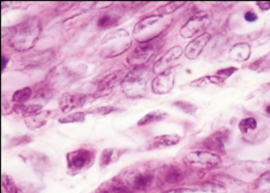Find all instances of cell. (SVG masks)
<instances>
[{"instance_id": "33", "label": "cell", "mask_w": 270, "mask_h": 193, "mask_svg": "<svg viewBox=\"0 0 270 193\" xmlns=\"http://www.w3.org/2000/svg\"><path fill=\"white\" fill-rule=\"evenodd\" d=\"M258 186L260 188H264L266 187V191L270 190V173L268 175H265L260 178Z\"/></svg>"}, {"instance_id": "5", "label": "cell", "mask_w": 270, "mask_h": 193, "mask_svg": "<svg viewBox=\"0 0 270 193\" xmlns=\"http://www.w3.org/2000/svg\"><path fill=\"white\" fill-rule=\"evenodd\" d=\"M155 52V48L152 43H142L129 55L127 61L132 66L142 65L149 61Z\"/></svg>"}, {"instance_id": "3", "label": "cell", "mask_w": 270, "mask_h": 193, "mask_svg": "<svg viewBox=\"0 0 270 193\" xmlns=\"http://www.w3.org/2000/svg\"><path fill=\"white\" fill-rule=\"evenodd\" d=\"M148 80L146 69L137 68L130 71L122 81L124 93L129 97L141 96L146 91Z\"/></svg>"}, {"instance_id": "6", "label": "cell", "mask_w": 270, "mask_h": 193, "mask_svg": "<svg viewBox=\"0 0 270 193\" xmlns=\"http://www.w3.org/2000/svg\"><path fill=\"white\" fill-rule=\"evenodd\" d=\"M207 14L204 12H200L191 18L180 30V33L183 37L191 38L201 31L203 30L207 21Z\"/></svg>"}, {"instance_id": "20", "label": "cell", "mask_w": 270, "mask_h": 193, "mask_svg": "<svg viewBox=\"0 0 270 193\" xmlns=\"http://www.w3.org/2000/svg\"><path fill=\"white\" fill-rule=\"evenodd\" d=\"M32 95V90L30 87L18 90L14 92L12 100L13 102L18 104H23L30 99Z\"/></svg>"}, {"instance_id": "7", "label": "cell", "mask_w": 270, "mask_h": 193, "mask_svg": "<svg viewBox=\"0 0 270 193\" xmlns=\"http://www.w3.org/2000/svg\"><path fill=\"white\" fill-rule=\"evenodd\" d=\"M175 74L172 68L158 74L153 80L152 88L154 93L166 94L172 90L175 85Z\"/></svg>"}, {"instance_id": "13", "label": "cell", "mask_w": 270, "mask_h": 193, "mask_svg": "<svg viewBox=\"0 0 270 193\" xmlns=\"http://www.w3.org/2000/svg\"><path fill=\"white\" fill-rule=\"evenodd\" d=\"M56 114V110H43L25 117V123L28 129L35 130L45 126L48 121L54 118Z\"/></svg>"}, {"instance_id": "23", "label": "cell", "mask_w": 270, "mask_h": 193, "mask_svg": "<svg viewBox=\"0 0 270 193\" xmlns=\"http://www.w3.org/2000/svg\"><path fill=\"white\" fill-rule=\"evenodd\" d=\"M33 141L32 138L28 136V135H24V136L14 137L7 142L6 145V148H12L21 146H25Z\"/></svg>"}, {"instance_id": "18", "label": "cell", "mask_w": 270, "mask_h": 193, "mask_svg": "<svg viewBox=\"0 0 270 193\" xmlns=\"http://www.w3.org/2000/svg\"><path fill=\"white\" fill-rule=\"evenodd\" d=\"M42 105L41 104H29L16 103L13 105L12 110L13 112L17 114H20L25 116L36 114L42 109Z\"/></svg>"}, {"instance_id": "24", "label": "cell", "mask_w": 270, "mask_h": 193, "mask_svg": "<svg viewBox=\"0 0 270 193\" xmlns=\"http://www.w3.org/2000/svg\"><path fill=\"white\" fill-rule=\"evenodd\" d=\"M186 2L183 1H174L170 2L167 4L160 6L157 8V12L159 14L163 15V14H169L175 12L178 8L182 7Z\"/></svg>"}, {"instance_id": "9", "label": "cell", "mask_w": 270, "mask_h": 193, "mask_svg": "<svg viewBox=\"0 0 270 193\" xmlns=\"http://www.w3.org/2000/svg\"><path fill=\"white\" fill-rule=\"evenodd\" d=\"M87 96L81 94L65 93L59 100L61 110L64 113H68L76 109L81 108L85 104Z\"/></svg>"}, {"instance_id": "36", "label": "cell", "mask_w": 270, "mask_h": 193, "mask_svg": "<svg viewBox=\"0 0 270 193\" xmlns=\"http://www.w3.org/2000/svg\"><path fill=\"white\" fill-rule=\"evenodd\" d=\"M257 5L263 10H268L270 9V1H258Z\"/></svg>"}, {"instance_id": "19", "label": "cell", "mask_w": 270, "mask_h": 193, "mask_svg": "<svg viewBox=\"0 0 270 193\" xmlns=\"http://www.w3.org/2000/svg\"><path fill=\"white\" fill-rule=\"evenodd\" d=\"M2 193H18V188L13 178L5 173H2L1 177Z\"/></svg>"}, {"instance_id": "2", "label": "cell", "mask_w": 270, "mask_h": 193, "mask_svg": "<svg viewBox=\"0 0 270 193\" xmlns=\"http://www.w3.org/2000/svg\"><path fill=\"white\" fill-rule=\"evenodd\" d=\"M95 160V153L90 149L81 148L67 154V172L72 177L88 170Z\"/></svg>"}, {"instance_id": "27", "label": "cell", "mask_w": 270, "mask_h": 193, "mask_svg": "<svg viewBox=\"0 0 270 193\" xmlns=\"http://www.w3.org/2000/svg\"><path fill=\"white\" fill-rule=\"evenodd\" d=\"M257 127L256 120L253 118H249L240 121L239 124V128L241 132L247 133L249 129H255Z\"/></svg>"}, {"instance_id": "8", "label": "cell", "mask_w": 270, "mask_h": 193, "mask_svg": "<svg viewBox=\"0 0 270 193\" xmlns=\"http://www.w3.org/2000/svg\"><path fill=\"white\" fill-rule=\"evenodd\" d=\"M183 52L182 48L180 46L171 48L154 64L153 66L154 73L159 74L171 68L172 64L180 59Z\"/></svg>"}, {"instance_id": "21", "label": "cell", "mask_w": 270, "mask_h": 193, "mask_svg": "<svg viewBox=\"0 0 270 193\" xmlns=\"http://www.w3.org/2000/svg\"><path fill=\"white\" fill-rule=\"evenodd\" d=\"M224 81L218 75L206 76L192 81L191 85L193 87H201L209 84H219Z\"/></svg>"}, {"instance_id": "14", "label": "cell", "mask_w": 270, "mask_h": 193, "mask_svg": "<svg viewBox=\"0 0 270 193\" xmlns=\"http://www.w3.org/2000/svg\"><path fill=\"white\" fill-rule=\"evenodd\" d=\"M180 137L176 134L163 135L153 138L149 145V147L153 149L174 146L180 142Z\"/></svg>"}, {"instance_id": "22", "label": "cell", "mask_w": 270, "mask_h": 193, "mask_svg": "<svg viewBox=\"0 0 270 193\" xmlns=\"http://www.w3.org/2000/svg\"><path fill=\"white\" fill-rule=\"evenodd\" d=\"M86 114H87L86 112H75L66 116L65 117L60 118L59 122L64 124L74 123H83L85 121Z\"/></svg>"}, {"instance_id": "30", "label": "cell", "mask_w": 270, "mask_h": 193, "mask_svg": "<svg viewBox=\"0 0 270 193\" xmlns=\"http://www.w3.org/2000/svg\"><path fill=\"white\" fill-rule=\"evenodd\" d=\"M116 109V108L113 107V106H103V107L96 108L92 110H90L89 112H86V113L106 115L115 112Z\"/></svg>"}, {"instance_id": "10", "label": "cell", "mask_w": 270, "mask_h": 193, "mask_svg": "<svg viewBox=\"0 0 270 193\" xmlns=\"http://www.w3.org/2000/svg\"><path fill=\"white\" fill-rule=\"evenodd\" d=\"M123 75L122 70H117L104 77L99 82L98 89L93 94L94 97H102L112 93L115 85L123 78Z\"/></svg>"}, {"instance_id": "17", "label": "cell", "mask_w": 270, "mask_h": 193, "mask_svg": "<svg viewBox=\"0 0 270 193\" xmlns=\"http://www.w3.org/2000/svg\"><path fill=\"white\" fill-rule=\"evenodd\" d=\"M168 117V114L161 110L153 111L150 113L144 116V117L139 121L138 125L139 126H144L154 123L160 122V121L166 119Z\"/></svg>"}, {"instance_id": "1", "label": "cell", "mask_w": 270, "mask_h": 193, "mask_svg": "<svg viewBox=\"0 0 270 193\" xmlns=\"http://www.w3.org/2000/svg\"><path fill=\"white\" fill-rule=\"evenodd\" d=\"M166 24L165 17L161 14L144 18L135 25L134 37L140 42H148L165 30Z\"/></svg>"}, {"instance_id": "16", "label": "cell", "mask_w": 270, "mask_h": 193, "mask_svg": "<svg viewBox=\"0 0 270 193\" xmlns=\"http://www.w3.org/2000/svg\"><path fill=\"white\" fill-rule=\"evenodd\" d=\"M204 145L206 148L212 151L223 152L224 151L223 136L220 132L215 133L205 139Z\"/></svg>"}, {"instance_id": "26", "label": "cell", "mask_w": 270, "mask_h": 193, "mask_svg": "<svg viewBox=\"0 0 270 193\" xmlns=\"http://www.w3.org/2000/svg\"><path fill=\"white\" fill-rule=\"evenodd\" d=\"M113 155L114 150L113 149H104L100 154V167L101 168H104L109 165L112 162Z\"/></svg>"}, {"instance_id": "12", "label": "cell", "mask_w": 270, "mask_h": 193, "mask_svg": "<svg viewBox=\"0 0 270 193\" xmlns=\"http://www.w3.org/2000/svg\"><path fill=\"white\" fill-rule=\"evenodd\" d=\"M211 38V36L209 33L204 32L191 41L185 50V54L187 59L191 60L196 59L204 50Z\"/></svg>"}, {"instance_id": "34", "label": "cell", "mask_w": 270, "mask_h": 193, "mask_svg": "<svg viewBox=\"0 0 270 193\" xmlns=\"http://www.w3.org/2000/svg\"><path fill=\"white\" fill-rule=\"evenodd\" d=\"M2 114L7 115L11 114L12 113V110L11 109L10 106L6 99L2 97Z\"/></svg>"}, {"instance_id": "32", "label": "cell", "mask_w": 270, "mask_h": 193, "mask_svg": "<svg viewBox=\"0 0 270 193\" xmlns=\"http://www.w3.org/2000/svg\"><path fill=\"white\" fill-rule=\"evenodd\" d=\"M238 69L234 67H228V68L219 70L217 72V75L225 80L226 79L229 78V76L232 75Z\"/></svg>"}, {"instance_id": "11", "label": "cell", "mask_w": 270, "mask_h": 193, "mask_svg": "<svg viewBox=\"0 0 270 193\" xmlns=\"http://www.w3.org/2000/svg\"><path fill=\"white\" fill-rule=\"evenodd\" d=\"M19 157L25 161H28L38 171L45 170L51 165V161L45 154L33 150L22 152Z\"/></svg>"}, {"instance_id": "15", "label": "cell", "mask_w": 270, "mask_h": 193, "mask_svg": "<svg viewBox=\"0 0 270 193\" xmlns=\"http://www.w3.org/2000/svg\"><path fill=\"white\" fill-rule=\"evenodd\" d=\"M251 49L248 43H240L234 45L230 51V56L235 61H245L249 59Z\"/></svg>"}, {"instance_id": "35", "label": "cell", "mask_w": 270, "mask_h": 193, "mask_svg": "<svg viewBox=\"0 0 270 193\" xmlns=\"http://www.w3.org/2000/svg\"><path fill=\"white\" fill-rule=\"evenodd\" d=\"M245 20L249 22H253L257 20L258 16L256 14L252 12H248L245 14Z\"/></svg>"}, {"instance_id": "37", "label": "cell", "mask_w": 270, "mask_h": 193, "mask_svg": "<svg viewBox=\"0 0 270 193\" xmlns=\"http://www.w3.org/2000/svg\"><path fill=\"white\" fill-rule=\"evenodd\" d=\"M8 62V60L5 57L2 56L1 58V70H3L4 67L6 66Z\"/></svg>"}, {"instance_id": "28", "label": "cell", "mask_w": 270, "mask_h": 193, "mask_svg": "<svg viewBox=\"0 0 270 193\" xmlns=\"http://www.w3.org/2000/svg\"><path fill=\"white\" fill-rule=\"evenodd\" d=\"M173 105L182 112L190 115H194L197 109L195 105L185 101H177L173 103Z\"/></svg>"}, {"instance_id": "29", "label": "cell", "mask_w": 270, "mask_h": 193, "mask_svg": "<svg viewBox=\"0 0 270 193\" xmlns=\"http://www.w3.org/2000/svg\"><path fill=\"white\" fill-rule=\"evenodd\" d=\"M118 21V18L116 16L105 15L99 19L98 26L101 28H108L114 26Z\"/></svg>"}, {"instance_id": "4", "label": "cell", "mask_w": 270, "mask_h": 193, "mask_svg": "<svg viewBox=\"0 0 270 193\" xmlns=\"http://www.w3.org/2000/svg\"><path fill=\"white\" fill-rule=\"evenodd\" d=\"M188 165L200 168L214 167L221 162V159L213 153L205 151H195L188 154L184 159Z\"/></svg>"}, {"instance_id": "31", "label": "cell", "mask_w": 270, "mask_h": 193, "mask_svg": "<svg viewBox=\"0 0 270 193\" xmlns=\"http://www.w3.org/2000/svg\"><path fill=\"white\" fill-rule=\"evenodd\" d=\"M167 181L170 183H177L181 182L182 180L183 176L181 173L176 170H172L168 172L166 176Z\"/></svg>"}, {"instance_id": "25", "label": "cell", "mask_w": 270, "mask_h": 193, "mask_svg": "<svg viewBox=\"0 0 270 193\" xmlns=\"http://www.w3.org/2000/svg\"><path fill=\"white\" fill-rule=\"evenodd\" d=\"M153 176L151 175H141L134 181V187L138 190H144L152 184Z\"/></svg>"}, {"instance_id": "38", "label": "cell", "mask_w": 270, "mask_h": 193, "mask_svg": "<svg viewBox=\"0 0 270 193\" xmlns=\"http://www.w3.org/2000/svg\"><path fill=\"white\" fill-rule=\"evenodd\" d=\"M267 112L270 115V104L268 106L266 109Z\"/></svg>"}]
</instances>
